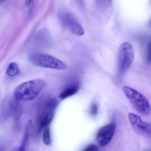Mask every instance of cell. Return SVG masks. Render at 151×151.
Masks as SVG:
<instances>
[{
  "mask_svg": "<svg viewBox=\"0 0 151 151\" xmlns=\"http://www.w3.org/2000/svg\"><path fill=\"white\" fill-rule=\"evenodd\" d=\"M98 107L97 104L95 103H92L91 105L90 108V113L91 115L94 116L98 114Z\"/></svg>",
  "mask_w": 151,
  "mask_h": 151,
  "instance_id": "5bb4252c",
  "label": "cell"
},
{
  "mask_svg": "<svg viewBox=\"0 0 151 151\" xmlns=\"http://www.w3.org/2000/svg\"><path fill=\"white\" fill-rule=\"evenodd\" d=\"M6 0H0V2H3L5 1Z\"/></svg>",
  "mask_w": 151,
  "mask_h": 151,
  "instance_id": "e0dca14e",
  "label": "cell"
},
{
  "mask_svg": "<svg viewBox=\"0 0 151 151\" xmlns=\"http://www.w3.org/2000/svg\"><path fill=\"white\" fill-rule=\"evenodd\" d=\"M31 122H29L28 124V126H27V129L25 132V135H24V137L23 139L22 142V145L20 147V151H24L25 150L26 146H27V143H28V139H29V132H28V130L29 129L30 126H31Z\"/></svg>",
  "mask_w": 151,
  "mask_h": 151,
  "instance_id": "7c38bea8",
  "label": "cell"
},
{
  "mask_svg": "<svg viewBox=\"0 0 151 151\" xmlns=\"http://www.w3.org/2000/svg\"><path fill=\"white\" fill-rule=\"evenodd\" d=\"M19 66L15 63H12L9 65L6 70L8 76L10 77H15L20 74Z\"/></svg>",
  "mask_w": 151,
  "mask_h": 151,
  "instance_id": "9c48e42d",
  "label": "cell"
},
{
  "mask_svg": "<svg viewBox=\"0 0 151 151\" xmlns=\"http://www.w3.org/2000/svg\"><path fill=\"white\" fill-rule=\"evenodd\" d=\"M45 85V82L40 79L24 82L19 85L15 89L14 96L19 100H31L41 92Z\"/></svg>",
  "mask_w": 151,
  "mask_h": 151,
  "instance_id": "6da1fadb",
  "label": "cell"
},
{
  "mask_svg": "<svg viewBox=\"0 0 151 151\" xmlns=\"http://www.w3.org/2000/svg\"><path fill=\"white\" fill-rule=\"evenodd\" d=\"M43 141L44 144L47 145H49L51 144L52 139L49 127H45L43 133Z\"/></svg>",
  "mask_w": 151,
  "mask_h": 151,
  "instance_id": "30bf717a",
  "label": "cell"
},
{
  "mask_svg": "<svg viewBox=\"0 0 151 151\" xmlns=\"http://www.w3.org/2000/svg\"><path fill=\"white\" fill-rule=\"evenodd\" d=\"M60 19L62 25L72 34L78 36L84 34L83 27L71 13L68 12L61 13Z\"/></svg>",
  "mask_w": 151,
  "mask_h": 151,
  "instance_id": "5b68a950",
  "label": "cell"
},
{
  "mask_svg": "<svg viewBox=\"0 0 151 151\" xmlns=\"http://www.w3.org/2000/svg\"><path fill=\"white\" fill-rule=\"evenodd\" d=\"M99 150V147L97 145L95 144H91L87 146L83 151H97Z\"/></svg>",
  "mask_w": 151,
  "mask_h": 151,
  "instance_id": "9a60e30c",
  "label": "cell"
},
{
  "mask_svg": "<svg viewBox=\"0 0 151 151\" xmlns=\"http://www.w3.org/2000/svg\"><path fill=\"white\" fill-rule=\"evenodd\" d=\"M30 61L35 66L57 70H65L67 65L57 58L47 54L35 53L30 55Z\"/></svg>",
  "mask_w": 151,
  "mask_h": 151,
  "instance_id": "277c9868",
  "label": "cell"
},
{
  "mask_svg": "<svg viewBox=\"0 0 151 151\" xmlns=\"http://www.w3.org/2000/svg\"><path fill=\"white\" fill-rule=\"evenodd\" d=\"M38 1V0H26L25 4L27 7L32 8L37 3Z\"/></svg>",
  "mask_w": 151,
  "mask_h": 151,
  "instance_id": "2e32d148",
  "label": "cell"
},
{
  "mask_svg": "<svg viewBox=\"0 0 151 151\" xmlns=\"http://www.w3.org/2000/svg\"><path fill=\"white\" fill-rule=\"evenodd\" d=\"M116 126L113 123L106 124L101 128L96 134V139L99 145L105 147L112 140Z\"/></svg>",
  "mask_w": 151,
  "mask_h": 151,
  "instance_id": "52a82bcc",
  "label": "cell"
},
{
  "mask_svg": "<svg viewBox=\"0 0 151 151\" xmlns=\"http://www.w3.org/2000/svg\"><path fill=\"white\" fill-rule=\"evenodd\" d=\"M96 2L100 8L105 9L110 6L111 0H96Z\"/></svg>",
  "mask_w": 151,
  "mask_h": 151,
  "instance_id": "4fadbf2b",
  "label": "cell"
},
{
  "mask_svg": "<svg viewBox=\"0 0 151 151\" xmlns=\"http://www.w3.org/2000/svg\"><path fill=\"white\" fill-rule=\"evenodd\" d=\"M37 40L40 42L50 41V37L48 33L45 31L40 32L37 37Z\"/></svg>",
  "mask_w": 151,
  "mask_h": 151,
  "instance_id": "8fae6325",
  "label": "cell"
},
{
  "mask_svg": "<svg viewBox=\"0 0 151 151\" xmlns=\"http://www.w3.org/2000/svg\"><path fill=\"white\" fill-rule=\"evenodd\" d=\"M78 1H79V2H82V1H83V0H78Z\"/></svg>",
  "mask_w": 151,
  "mask_h": 151,
  "instance_id": "ac0fdd59",
  "label": "cell"
},
{
  "mask_svg": "<svg viewBox=\"0 0 151 151\" xmlns=\"http://www.w3.org/2000/svg\"><path fill=\"white\" fill-rule=\"evenodd\" d=\"M123 91L134 109L143 115H148L151 112L150 104L146 98L135 89L124 86Z\"/></svg>",
  "mask_w": 151,
  "mask_h": 151,
  "instance_id": "7a4b0ae2",
  "label": "cell"
},
{
  "mask_svg": "<svg viewBox=\"0 0 151 151\" xmlns=\"http://www.w3.org/2000/svg\"><path fill=\"white\" fill-rule=\"evenodd\" d=\"M79 87L78 86H74L69 88H67L61 93L59 95V98L62 100H64L70 96H73L78 91Z\"/></svg>",
  "mask_w": 151,
  "mask_h": 151,
  "instance_id": "ba28073f",
  "label": "cell"
},
{
  "mask_svg": "<svg viewBox=\"0 0 151 151\" xmlns=\"http://www.w3.org/2000/svg\"><path fill=\"white\" fill-rule=\"evenodd\" d=\"M129 121L136 133L140 136L150 138L151 125L150 122L143 121L139 116L132 113L128 114Z\"/></svg>",
  "mask_w": 151,
  "mask_h": 151,
  "instance_id": "8992f818",
  "label": "cell"
},
{
  "mask_svg": "<svg viewBox=\"0 0 151 151\" xmlns=\"http://www.w3.org/2000/svg\"><path fill=\"white\" fill-rule=\"evenodd\" d=\"M134 51L130 43L125 42L120 46L117 60V74L122 77L127 72L133 62Z\"/></svg>",
  "mask_w": 151,
  "mask_h": 151,
  "instance_id": "3957f363",
  "label": "cell"
}]
</instances>
